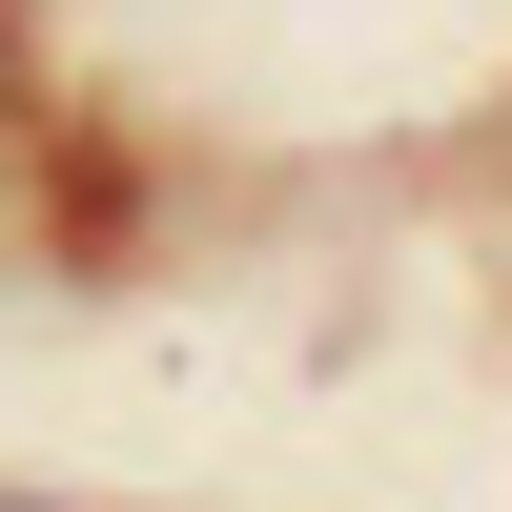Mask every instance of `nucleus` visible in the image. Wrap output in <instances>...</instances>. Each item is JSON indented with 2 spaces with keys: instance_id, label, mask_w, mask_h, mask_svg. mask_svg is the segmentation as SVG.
Listing matches in <instances>:
<instances>
[{
  "instance_id": "nucleus-1",
  "label": "nucleus",
  "mask_w": 512,
  "mask_h": 512,
  "mask_svg": "<svg viewBox=\"0 0 512 512\" xmlns=\"http://www.w3.org/2000/svg\"><path fill=\"white\" fill-rule=\"evenodd\" d=\"M0 512H41V492H0Z\"/></svg>"
}]
</instances>
